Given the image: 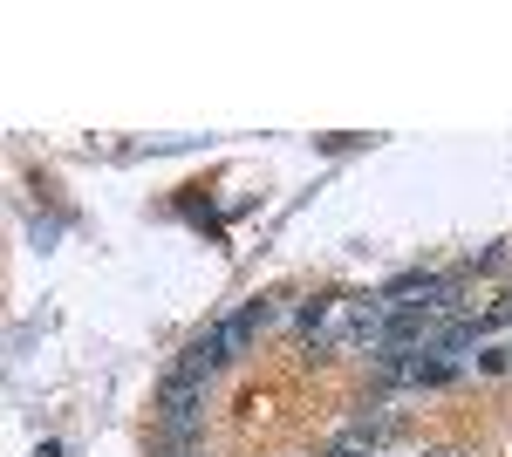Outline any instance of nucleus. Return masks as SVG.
Instances as JSON below:
<instances>
[{"mask_svg":"<svg viewBox=\"0 0 512 457\" xmlns=\"http://www.w3.org/2000/svg\"><path fill=\"white\" fill-rule=\"evenodd\" d=\"M253 335H260V328H253L246 314H233V321L205 328V335H198V342L185 348V362H178V369H192V376H219V369H226V362H233V355H239L246 342H253Z\"/></svg>","mask_w":512,"mask_h":457,"instance_id":"f257e3e1","label":"nucleus"},{"mask_svg":"<svg viewBox=\"0 0 512 457\" xmlns=\"http://www.w3.org/2000/svg\"><path fill=\"white\" fill-rule=\"evenodd\" d=\"M158 457H198V451H192V444H164Z\"/></svg>","mask_w":512,"mask_h":457,"instance_id":"f03ea898","label":"nucleus"},{"mask_svg":"<svg viewBox=\"0 0 512 457\" xmlns=\"http://www.w3.org/2000/svg\"><path fill=\"white\" fill-rule=\"evenodd\" d=\"M431 457H458V451H431Z\"/></svg>","mask_w":512,"mask_h":457,"instance_id":"7ed1b4c3","label":"nucleus"}]
</instances>
